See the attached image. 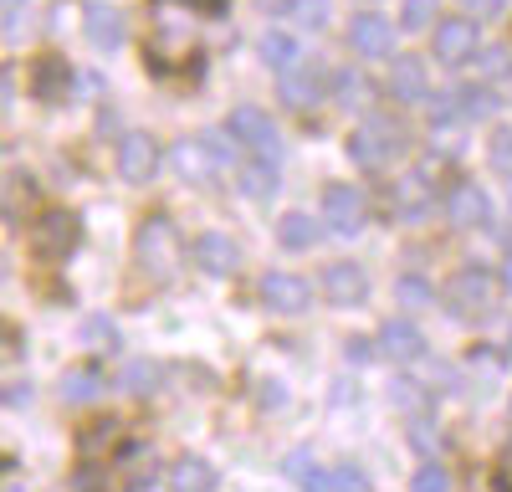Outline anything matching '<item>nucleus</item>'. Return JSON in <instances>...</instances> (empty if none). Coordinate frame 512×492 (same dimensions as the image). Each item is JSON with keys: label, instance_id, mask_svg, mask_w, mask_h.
Returning <instances> with one entry per match:
<instances>
[{"label": "nucleus", "instance_id": "c9c22d12", "mask_svg": "<svg viewBox=\"0 0 512 492\" xmlns=\"http://www.w3.org/2000/svg\"><path fill=\"white\" fill-rule=\"evenodd\" d=\"M26 26V0H0V36H21Z\"/></svg>", "mask_w": 512, "mask_h": 492}, {"label": "nucleus", "instance_id": "b1692460", "mask_svg": "<svg viewBox=\"0 0 512 492\" xmlns=\"http://www.w3.org/2000/svg\"><path fill=\"white\" fill-rule=\"evenodd\" d=\"M395 205H400V216H425L431 211V175H410L395 185Z\"/></svg>", "mask_w": 512, "mask_h": 492}, {"label": "nucleus", "instance_id": "aec40b11", "mask_svg": "<svg viewBox=\"0 0 512 492\" xmlns=\"http://www.w3.org/2000/svg\"><path fill=\"white\" fill-rule=\"evenodd\" d=\"M277 236H282L287 252H313L318 236H323V226H318L308 211H287V216L277 221Z\"/></svg>", "mask_w": 512, "mask_h": 492}, {"label": "nucleus", "instance_id": "0eeeda50", "mask_svg": "<svg viewBox=\"0 0 512 492\" xmlns=\"http://www.w3.org/2000/svg\"><path fill=\"white\" fill-rule=\"evenodd\" d=\"M477 47H482L477 16H446V21H436V36H431V52H436V62L461 67V62H472V52H477Z\"/></svg>", "mask_w": 512, "mask_h": 492}, {"label": "nucleus", "instance_id": "72a5a7b5", "mask_svg": "<svg viewBox=\"0 0 512 492\" xmlns=\"http://www.w3.org/2000/svg\"><path fill=\"white\" fill-rule=\"evenodd\" d=\"M287 477L318 487V462H313V451H292V457H287Z\"/></svg>", "mask_w": 512, "mask_h": 492}, {"label": "nucleus", "instance_id": "ea45409f", "mask_svg": "<svg viewBox=\"0 0 512 492\" xmlns=\"http://www.w3.org/2000/svg\"><path fill=\"white\" fill-rule=\"evenodd\" d=\"M446 482H451V477H446L441 467H420V472H415V487H420V492H425V487H446Z\"/></svg>", "mask_w": 512, "mask_h": 492}, {"label": "nucleus", "instance_id": "4468645a", "mask_svg": "<svg viewBox=\"0 0 512 492\" xmlns=\"http://www.w3.org/2000/svg\"><path fill=\"white\" fill-rule=\"evenodd\" d=\"M323 293H328V303H338V308H359V303L369 298V277H364V267H354V262H333V267L323 272Z\"/></svg>", "mask_w": 512, "mask_h": 492}, {"label": "nucleus", "instance_id": "393cba45", "mask_svg": "<svg viewBox=\"0 0 512 492\" xmlns=\"http://www.w3.org/2000/svg\"><path fill=\"white\" fill-rule=\"evenodd\" d=\"M333 98L344 103V108H364V103H369L364 72H359V67H338V72H333Z\"/></svg>", "mask_w": 512, "mask_h": 492}, {"label": "nucleus", "instance_id": "f8f14e48", "mask_svg": "<svg viewBox=\"0 0 512 492\" xmlns=\"http://www.w3.org/2000/svg\"><path fill=\"white\" fill-rule=\"evenodd\" d=\"M384 93L395 103H425L431 93V77H425L420 57H390V72H384Z\"/></svg>", "mask_w": 512, "mask_h": 492}, {"label": "nucleus", "instance_id": "dca6fc26", "mask_svg": "<svg viewBox=\"0 0 512 492\" xmlns=\"http://www.w3.org/2000/svg\"><path fill=\"white\" fill-rule=\"evenodd\" d=\"M379 354L384 359H400V364H410V359H420L425 354V334L410 323V318H390L379 328Z\"/></svg>", "mask_w": 512, "mask_h": 492}, {"label": "nucleus", "instance_id": "bb28decb", "mask_svg": "<svg viewBox=\"0 0 512 492\" xmlns=\"http://www.w3.org/2000/svg\"><path fill=\"white\" fill-rule=\"evenodd\" d=\"M93 395H103V375H93V369H67V375H62V400L82 405Z\"/></svg>", "mask_w": 512, "mask_h": 492}, {"label": "nucleus", "instance_id": "e433bc0d", "mask_svg": "<svg viewBox=\"0 0 512 492\" xmlns=\"http://www.w3.org/2000/svg\"><path fill=\"white\" fill-rule=\"evenodd\" d=\"M154 375H159V369H154V364H128V380H123V385H128V390H134V395H149V390L159 385Z\"/></svg>", "mask_w": 512, "mask_h": 492}, {"label": "nucleus", "instance_id": "f257e3e1", "mask_svg": "<svg viewBox=\"0 0 512 492\" xmlns=\"http://www.w3.org/2000/svg\"><path fill=\"white\" fill-rule=\"evenodd\" d=\"M139 272L149 277V282H169L180 272V262H185V236H180V226L169 221V216H149L144 226H139Z\"/></svg>", "mask_w": 512, "mask_h": 492}, {"label": "nucleus", "instance_id": "a19ab883", "mask_svg": "<svg viewBox=\"0 0 512 492\" xmlns=\"http://www.w3.org/2000/svg\"><path fill=\"white\" fill-rule=\"evenodd\" d=\"M292 6L297 0H262V11H272V16H292Z\"/></svg>", "mask_w": 512, "mask_h": 492}, {"label": "nucleus", "instance_id": "6ab92c4d", "mask_svg": "<svg viewBox=\"0 0 512 492\" xmlns=\"http://www.w3.org/2000/svg\"><path fill=\"white\" fill-rule=\"evenodd\" d=\"M169 487L175 492H216L221 477H216V467H210L205 457H180L175 472H169Z\"/></svg>", "mask_w": 512, "mask_h": 492}, {"label": "nucleus", "instance_id": "4be33fe9", "mask_svg": "<svg viewBox=\"0 0 512 492\" xmlns=\"http://www.w3.org/2000/svg\"><path fill=\"white\" fill-rule=\"evenodd\" d=\"M236 180H241V190H246L251 200H272L277 185H282L277 170H272V159H262V154H256L251 164H241V175H236Z\"/></svg>", "mask_w": 512, "mask_h": 492}, {"label": "nucleus", "instance_id": "7c9ffc66", "mask_svg": "<svg viewBox=\"0 0 512 492\" xmlns=\"http://www.w3.org/2000/svg\"><path fill=\"white\" fill-rule=\"evenodd\" d=\"M487 159H492V170L512 180V129H492V144H487Z\"/></svg>", "mask_w": 512, "mask_h": 492}, {"label": "nucleus", "instance_id": "c85d7f7f", "mask_svg": "<svg viewBox=\"0 0 512 492\" xmlns=\"http://www.w3.org/2000/svg\"><path fill=\"white\" fill-rule=\"evenodd\" d=\"M395 298H400L405 308H425V303H431L436 293H431V282H425V277H415V272H405V277L395 282Z\"/></svg>", "mask_w": 512, "mask_h": 492}, {"label": "nucleus", "instance_id": "37998d69", "mask_svg": "<svg viewBox=\"0 0 512 492\" xmlns=\"http://www.w3.org/2000/svg\"><path fill=\"white\" fill-rule=\"evenodd\" d=\"M502 282L512 287V246H507V257H502Z\"/></svg>", "mask_w": 512, "mask_h": 492}, {"label": "nucleus", "instance_id": "2f4dec72", "mask_svg": "<svg viewBox=\"0 0 512 492\" xmlns=\"http://www.w3.org/2000/svg\"><path fill=\"white\" fill-rule=\"evenodd\" d=\"M431 21H436V0H405V11H400L405 31H425Z\"/></svg>", "mask_w": 512, "mask_h": 492}, {"label": "nucleus", "instance_id": "2eb2a0df", "mask_svg": "<svg viewBox=\"0 0 512 492\" xmlns=\"http://www.w3.org/2000/svg\"><path fill=\"white\" fill-rule=\"evenodd\" d=\"M446 216H451L456 226H487V221H492V200H487L482 185L461 180V185L446 195Z\"/></svg>", "mask_w": 512, "mask_h": 492}, {"label": "nucleus", "instance_id": "c756f323", "mask_svg": "<svg viewBox=\"0 0 512 492\" xmlns=\"http://www.w3.org/2000/svg\"><path fill=\"white\" fill-rule=\"evenodd\" d=\"M425 113H431V123H436V129H451V123L461 118V108H456V93H425Z\"/></svg>", "mask_w": 512, "mask_h": 492}, {"label": "nucleus", "instance_id": "39448f33", "mask_svg": "<svg viewBox=\"0 0 512 492\" xmlns=\"http://www.w3.org/2000/svg\"><path fill=\"white\" fill-rule=\"evenodd\" d=\"M77 236H82L77 211H67V205H52V211H41V216H36V226H31V252H36V257H47V262L72 257Z\"/></svg>", "mask_w": 512, "mask_h": 492}, {"label": "nucleus", "instance_id": "7ed1b4c3", "mask_svg": "<svg viewBox=\"0 0 512 492\" xmlns=\"http://www.w3.org/2000/svg\"><path fill=\"white\" fill-rule=\"evenodd\" d=\"M231 134H205V139H180L175 149H169V159H175V175L190 180V185H216L221 170H231Z\"/></svg>", "mask_w": 512, "mask_h": 492}, {"label": "nucleus", "instance_id": "cd10ccee", "mask_svg": "<svg viewBox=\"0 0 512 492\" xmlns=\"http://www.w3.org/2000/svg\"><path fill=\"white\" fill-rule=\"evenodd\" d=\"M318 98H323V93H318V82H313V77H292V72L282 77V103H287V108L308 113Z\"/></svg>", "mask_w": 512, "mask_h": 492}, {"label": "nucleus", "instance_id": "4c0bfd02", "mask_svg": "<svg viewBox=\"0 0 512 492\" xmlns=\"http://www.w3.org/2000/svg\"><path fill=\"white\" fill-rule=\"evenodd\" d=\"M292 16L303 21V26H323V21H328V0H297Z\"/></svg>", "mask_w": 512, "mask_h": 492}, {"label": "nucleus", "instance_id": "f03ea898", "mask_svg": "<svg viewBox=\"0 0 512 492\" xmlns=\"http://www.w3.org/2000/svg\"><path fill=\"white\" fill-rule=\"evenodd\" d=\"M405 149H410V134L395 118H364L349 134V159L359 170H390V159H400Z\"/></svg>", "mask_w": 512, "mask_h": 492}, {"label": "nucleus", "instance_id": "5701e85b", "mask_svg": "<svg viewBox=\"0 0 512 492\" xmlns=\"http://www.w3.org/2000/svg\"><path fill=\"white\" fill-rule=\"evenodd\" d=\"M472 77H477V82H502V77H512V52H507V47H487V41H482V47L472 52Z\"/></svg>", "mask_w": 512, "mask_h": 492}, {"label": "nucleus", "instance_id": "f3484780", "mask_svg": "<svg viewBox=\"0 0 512 492\" xmlns=\"http://www.w3.org/2000/svg\"><path fill=\"white\" fill-rule=\"evenodd\" d=\"M67 82H72V67H67L57 52H41V57L31 62V93H36L41 103H57V98L67 93Z\"/></svg>", "mask_w": 512, "mask_h": 492}, {"label": "nucleus", "instance_id": "ddd939ff", "mask_svg": "<svg viewBox=\"0 0 512 492\" xmlns=\"http://www.w3.org/2000/svg\"><path fill=\"white\" fill-rule=\"evenodd\" d=\"M195 262H200V272H210V277H231V272L241 267V246H236L226 231H205V236H195Z\"/></svg>", "mask_w": 512, "mask_h": 492}, {"label": "nucleus", "instance_id": "f704fd0d", "mask_svg": "<svg viewBox=\"0 0 512 492\" xmlns=\"http://www.w3.org/2000/svg\"><path fill=\"white\" fill-rule=\"evenodd\" d=\"M318 487H369V477L359 467H333V472H318Z\"/></svg>", "mask_w": 512, "mask_h": 492}, {"label": "nucleus", "instance_id": "9b49d317", "mask_svg": "<svg viewBox=\"0 0 512 492\" xmlns=\"http://www.w3.org/2000/svg\"><path fill=\"white\" fill-rule=\"evenodd\" d=\"M349 47H354L359 57H369V62L390 57V52H395V26L384 21L379 11H359V16L349 21Z\"/></svg>", "mask_w": 512, "mask_h": 492}, {"label": "nucleus", "instance_id": "473e14b6", "mask_svg": "<svg viewBox=\"0 0 512 492\" xmlns=\"http://www.w3.org/2000/svg\"><path fill=\"white\" fill-rule=\"evenodd\" d=\"M82 339L93 349H118V328H113V318H88L82 323Z\"/></svg>", "mask_w": 512, "mask_h": 492}, {"label": "nucleus", "instance_id": "a878e982", "mask_svg": "<svg viewBox=\"0 0 512 492\" xmlns=\"http://www.w3.org/2000/svg\"><path fill=\"white\" fill-rule=\"evenodd\" d=\"M456 108H461V118H492L497 93L487 88V82H472V88H456Z\"/></svg>", "mask_w": 512, "mask_h": 492}, {"label": "nucleus", "instance_id": "c03bdc74", "mask_svg": "<svg viewBox=\"0 0 512 492\" xmlns=\"http://www.w3.org/2000/svg\"><path fill=\"white\" fill-rule=\"evenodd\" d=\"M507 349H512V328H507Z\"/></svg>", "mask_w": 512, "mask_h": 492}, {"label": "nucleus", "instance_id": "1a4fd4ad", "mask_svg": "<svg viewBox=\"0 0 512 492\" xmlns=\"http://www.w3.org/2000/svg\"><path fill=\"white\" fill-rule=\"evenodd\" d=\"M256 293H262V308H267V313H282V318L308 313V303H313L308 277H297V272H267Z\"/></svg>", "mask_w": 512, "mask_h": 492}, {"label": "nucleus", "instance_id": "79ce46f5", "mask_svg": "<svg viewBox=\"0 0 512 492\" xmlns=\"http://www.w3.org/2000/svg\"><path fill=\"white\" fill-rule=\"evenodd\" d=\"M6 103H11V72L0 67V108H6Z\"/></svg>", "mask_w": 512, "mask_h": 492}, {"label": "nucleus", "instance_id": "a211bd4d", "mask_svg": "<svg viewBox=\"0 0 512 492\" xmlns=\"http://www.w3.org/2000/svg\"><path fill=\"white\" fill-rule=\"evenodd\" d=\"M82 26H88V36L98 41L103 52L123 47V36H128V26H123V11H118V6H88V11H82Z\"/></svg>", "mask_w": 512, "mask_h": 492}, {"label": "nucleus", "instance_id": "423d86ee", "mask_svg": "<svg viewBox=\"0 0 512 492\" xmlns=\"http://www.w3.org/2000/svg\"><path fill=\"white\" fill-rule=\"evenodd\" d=\"M323 221H328L333 236H359L364 221H369L364 190H359V185H344V180H333V185L323 190Z\"/></svg>", "mask_w": 512, "mask_h": 492}, {"label": "nucleus", "instance_id": "6e6552de", "mask_svg": "<svg viewBox=\"0 0 512 492\" xmlns=\"http://www.w3.org/2000/svg\"><path fill=\"white\" fill-rule=\"evenodd\" d=\"M226 134L236 139V144H246L251 154H262V159H277L282 154V134H277V123L262 113V108H236L231 118H226Z\"/></svg>", "mask_w": 512, "mask_h": 492}, {"label": "nucleus", "instance_id": "9d476101", "mask_svg": "<svg viewBox=\"0 0 512 492\" xmlns=\"http://www.w3.org/2000/svg\"><path fill=\"white\" fill-rule=\"evenodd\" d=\"M159 159H164V149H159V139L144 134V129H134V134L118 139V175H123L128 185L154 180V175H159Z\"/></svg>", "mask_w": 512, "mask_h": 492}, {"label": "nucleus", "instance_id": "412c9836", "mask_svg": "<svg viewBox=\"0 0 512 492\" xmlns=\"http://www.w3.org/2000/svg\"><path fill=\"white\" fill-rule=\"evenodd\" d=\"M262 62L277 67V72H292L297 62H303V41H297L292 31H267L262 36Z\"/></svg>", "mask_w": 512, "mask_h": 492}, {"label": "nucleus", "instance_id": "58836bf2", "mask_svg": "<svg viewBox=\"0 0 512 492\" xmlns=\"http://www.w3.org/2000/svg\"><path fill=\"white\" fill-rule=\"evenodd\" d=\"M461 6H466V16H477V21H497L507 11V0H461Z\"/></svg>", "mask_w": 512, "mask_h": 492}, {"label": "nucleus", "instance_id": "20e7f679", "mask_svg": "<svg viewBox=\"0 0 512 492\" xmlns=\"http://www.w3.org/2000/svg\"><path fill=\"white\" fill-rule=\"evenodd\" d=\"M446 308L456 318H487L497 308V277L487 267H461L446 282Z\"/></svg>", "mask_w": 512, "mask_h": 492}]
</instances>
